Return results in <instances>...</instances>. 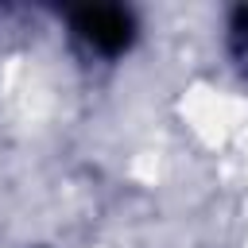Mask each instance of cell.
Returning <instances> with one entry per match:
<instances>
[{
	"instance_id": "1",
	"label": "cell",
	"mask_w": 248,
	"mask_h": 248,
	"mask_svg": "<svg viewBox=\"0 0 248 248\" xmlns=\"http://www.w3.org/2000/svg\"><path fill=\"white\" fill-rule=\"evenodd\" d=\"M74 31L101 54H120L128 50L132 35H136V23H132V12L116 8V4H93V8H78L74 12Z\"/></svg>"
}]
</instances>
